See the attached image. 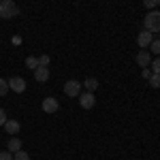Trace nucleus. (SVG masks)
<instances>
[{"label":"nucleus","instance_id":"nucleus-24","mask_svg":"<svg viewBox=\"0 0 160 160\" xmlns=\"http://www.w3.org/2000/svg\"><path fill=\"white\" fill-rule=\"evenodd\" d=\"M158 2H160V0H158Z\"/></svg>","mask_w":160,"mask_h":160},{"label":"nucleus","instance_id":"nucleus-16","mask_svg":"<svg viewBox=\"0 0 160 160\" xmlns=\"http://www.w3.org/2000/svg\"><path fill=\"white\" fill-rule=\"evenodd\" d=\"M7 92H9V81L0 77V96H7Z\"/></svg>","mask_w":160,"mask_h":160},{"label":"nucleus","instance_id":"nucleus-23","mask_svg":"<svg viewBox=\"0 0 160 160\" xmlns=\"http://www.w3.org/2000/svg\"><path fill=\"white\" fill-rule=\"evenodd\" d=\"M143 77H145V79H149V77H152V71H149V66H148V68H143Z\"/></svg>","mask_w":160,"mask_h":160},{"label":"nucleus","instance_id":"nucleus-21","mask_svg":"<svg viewBox=\"0 0 160 160\" xmlns=\"http://www.w3.org/2000/svg\"><path fill=\"white\" fill-rule=\"evenodd\" d=\"M0 160H13V152H0Z\"/></svg>","mask_w":160,"mask_h":160},{"label":"nucleus","instance_id":"nucleus-3","mask_svg":"<svg viewBox=\"0 0 160 160\" xmlns=\"http://www.w3.org/2000/svg\"><path fill=\"white\" fill-rule=\"evenodd\" d=\"M64 94H66V96H71V98L79 96V94H81V81H77V79L66 81V83H64Z\"/></svg>","mask_w":160,"mask_h":160},{"label":"nucleus","instance_id":"nucleus-15","mask_svg":"<svg viewBox=\"0 0 160 160\" xmlns=\"http://www.w3.org/2000/svg\"><path fill=\"white\" fill-rule=\"evenodd\" d=\"M13 160H30V154L24 152V149H19V152H15V154H13Z\"/></svg>","mask_w":160,"mask_h":160},{"label":"nucleus","instance_id":"nucleus-4","mask_svg":"<svg viewBox=\"0 0 160 160\" xmlns=\"http://www.w3.org/2000/svg\"><path fill=\"white\" fill-rule=\"evenodd\" d=\"M7 81H9V90H13L15 94L26 92V79L24 77H11V79H7Z\"/></svg>","mask_w":160,"mask_h":160},{"label":"nucleus","instance_id":"nucleus-12","mask_svg":"<svg viewBox=\"0 0 160 160\" xmlns=\"http://www.w3.org/2000/svg\"><path fill=\"white\" fill-rule=\"evenodd\" d=\"M83 88H86V92H94L98 88V79L96 77H88L86 81H83Z\"/></svg>","mask_w":160,"mask_h":160},{"label":"nucleus","instance_id":"nucleus-20","mask_svg":"<svg viewBox=\"0 0 160 160\" xmlns=\"http://www.w3.org/2000/svg\"><path fill=\"white\" fill-rule=\"evenodd\" d=\"M49 62H51L49 56H38V66H47Z\"/></svg>","mask_w":160,"mask_h":160},{"label":"nucleus","instance_id":"nucleus-11","mask_svg":"<svg viewBox=\"0 0 160 160\" xmlns=\"http://www.w3.org/2000/svg\"><path fill=\"white\" fill-rule=\"evenodd\" d=\"M7 149L13 152V154H15V152H19V149H22V141H19V137H11V139H9V143H7Z\"/></svg>","mask_w":160,"mask_h":160},{"label":"nucleus","instance_id":"nucleus-18","mask_svg":"<svg viewBox=\"0 0 160 160\" xmlns=\"http://www.w3.org/2000/svg\"><path fill=\"white\" fill-rule=\"evenodd\" d=\"M158 4H160L158 0H143V7H145L148 11H154V9H156Z\"/></svg>","mask_w":160,"mask_h":160},{"label":"nucleus","instance_id":"nucleus-1","mask_svg":"<svg viewBox=\"0 0 160 160\" xmlns=\"http://www.w3.org/2000/svg\"><path fill=\"white\" fill-rule=\"evenodd\" d=\"M19 15V7L13 0H0V19H13Z\"/></svg>","mask_w":160,"mask_h":160},{"label":"nucleus","instance_id":"nucleus-9","mask_svg":"<svg viewBox=\"0 0 160 160\" xmlns=\"http://www.w3.org/2000/svg\"><path fill=\"white\" fill-rule=\"evenodd\" d=\"M34 79L41 81V83H45V81L49 79V68H47V66H38V68H34Z\"/></svg>","mask_w":160,"mask_h":160},{"label":"nucleus","instance_id":"nucleus-13","mask_svg":"<svg viewBox=\"0 0 160 160\" xmlns=\"http://www.w3.org/2000/svg\"><path fill=\"white\" fill-rule=\"evenodd\" d=\"M26 66H28L30 71L38 68V58H37V56H28V58H26Z\"/></svg>","mask_w":160,"mask_h":160},{"label":"nucleus","instance_id":"nucleus-5","mask_svg":"<svg viewBox=\"0 0 160 160\" xmlns=\"http://www.w3.org/2000/svg\"><path fill=\"white\" fill-rule=\"evenodd\" d=\"M79 105H81L83 109H92V107L96 105L94 92H81V94H79Z\"/></svg>","mask_w":160,"mask_h":160},{"label":"nucleus","instance_id":"nucleus-6","mask_svg":"<svg viewBox=\"0 0 160 160\" xmlns=\"http://www.w3.org/2000/svg\"><path fill=\"white\" fill-rule=\"evenodd\" d=\"M43 111L45 113H56V111L60 109V102H58V98H53V96H47V98H43Z\"/></svg>","mask_w":160,"mask_h":160},{"label":"nucleus","instance_id":"nucleus-19","mask_svg":"<svg viewBox=\"0 0 160 160\" xmlns=\"http://www.w3.org/2000/svg\"><path fill=\"white\" fill-rule=\"evenodd\" d=\"M149 66H152V68H149V71H152V73L160 75V58H154V60H152V64H149Z\"/></svg>","mask_w":160,"mask_h":160},{"label":"nucleus","instance_id":"nucleus-22","mask_svg":"<svg viewBox=\"0 0 160 160\" xmlns=\"http://www.w3.org/2000/svg\"><path fill=\"white\" fill-rule=\"evenodd\" d=\"M9 118H7V113H4V109H0V126H4V122H7Z\"/></svg>","mask_w":160,"mask_h":160},{"label":"nucleus","instance_id":"nucleus-8","mask_svg":"<svg viewBox=\"0 0 160 160\" xmlns=\"http://www.w3.org/2000/svg\"><path fill=\"white\" fill-rule=\"evenodd\" d=\"M137 64L141 66V68H148L149 64H152V53L148 49H141L137 53Z\"/></svg>","mask_w":160,"mask_h":160},{"label":"nucleus","instance_id":"nucleus-7","mask_svg":"<svg viewBox=\"0 0 160 160\" xmlns=\"http://www.w3.org/2000/svg\"><path fill=\"white\" fill-rule=\"evenodd\" d=\"M152 41H154V34H152L149 30H141V32H139V37H137L139 47H143V49H148L149 45H152Z\"/></svg>","mask_w":160,"mask_h":160},{"label":"nucleus","instance_id":"nucleus-17","mask_svg":"<svg viewBox=\"0 0 160 160\" xmlns=\"http://www.w3.org/2000/svg\"><path fill=\"white\" fill-rule=\"evenodd\" d=\"M149 86H152V88H156V90H158V88H160V75L152 73V77H149Z\"/></svg>","mask_w":160,"mask_h":160},{"label":"nucleus","instance_id":"nucleus-14","mask_svg":"<svg viewBox=\"0 0 160 160\" xmlns=\"http://www.w3.org/2000/svg\"><path fill=\"white\" fill-rule=\"evenodd\" d=\"M148 51H152L154 56H160V38H154V41H152V45H149Z\"/></svg>","mask_w":160,"mask_h":160},{"label":"nucleus","instance_id":"nucleus-10","mask_svg":"<svg viewBox=\"0 0 160 160\" xmlns=\"http://www.w3.org/2000/svg\"><path fill=\"white\" fill-rule=\"evenodd\" d=\"M19 128H22V126H19L17 120H7V122H4V130H7L9 135H13V137L19 132Z\"/></svg>","mask_w":160,"mask_h":160},{"label":"nucleus","instance_id":"nucleus-2","mask_svg":"<svg viewBox=\"0 0 160 160\" xmlns=\"http://www.w3.org/2000/svg\"><path fill=\"white\" fill-rule=\"evenodd\" d=\"M143 26H145V30H149L152 34H156L160 32V11H149L145 15V19H143Z\"/></svg>","mask_w":160,"mask_h":160}]
</instances>
